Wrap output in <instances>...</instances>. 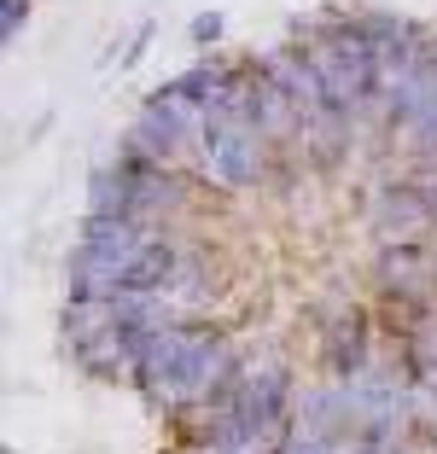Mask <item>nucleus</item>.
<instances>
[{
	"label": "nucleus",
	"mask_w": 437,
	"mask_h": 454,
	"mask_svg": "<svg viewBox=\"0 0 437 454\" xmlns=\"http://www.w3.org/2000/svg\"><path fill=\"white\" fill-rule=\"evenodd\" d=\"M245 373V349L227 338V326H163V333L140 338V361H134V390H140L163 419L181 426L187 414H199L211 396H222L234 379Z\"/></svg>",
	"instance_id": "nucleus-1"
},
{
	"label": "nucleus",
	"mask_w": 437,
	"mask_h": 454,
	"mask_svg": "<svg viewBox=\"0 0 437 454\" xmlns=\"http://www.w3.org/2000/svg\"><path fill=\"white\" fill-rule=\"evenodd\" d=\"M234 117H251L257 129L268 134V146H286V140H298V134H304L298 106H291L274 82L263 76V65H257V59H251V82H245V94H239V111H234Z\"/></svg>",
	"instance_id": "nucleus-6"
},
{
	"label": "nucleus",
	"mask_w": 437,
	"mask_h": 454,
	"mask_svg": "<svg viewBox=\"0 0 437 454\" xmlns=\"http://www.w3.org/2000/svg\"><path fill=\"white\" fill-rule=\"evenodd\" d=\"M268 169H274V146L251 117H216L199 146V163H193V175L216 192H257Z\"/></svg>",
	"instance_id": "nucleus-3"
},
{
	"label": "nucleus",
	"mask_w": 437,
	"mask_h": 454,
	"mask_svg": "<svg viewBox=\"0 0 437 454\" xmlns=\"http://www.w3.org/2000/svg\"><path fill=\"white\" fill-rule=\"evenodd\" d=\"M425 169H437V158H432V163H425Z\"/></svg>",
	"instance_id": "nucleus-10"
},
{
	"label": "nucleus",
	"mask_w": 437,
	"mask_h": 454,
	"mask_svg": "<svg viewBox=\"0 0 437 454\" xmlns=\"http://www.w3.org/2000/svg\"><path fill=\"white\" fill-rule=\"evenodd\" d=\"M257 65H263V76L298 106L304 129L321 122V117H332V99H327V88H321V76H315V59H309L304 47H274V53H263Z\"/></svg>",
	"instance_id": "nucleus-4"
},
{
	"label": "nucleus",
	"mask_w": 437,
	"mask_h": 454,
	"mask_svg": "<svg viewBox=\"0 0 437 454\" xmlns=\"http://www.w3.org/2000/svg\"><path fill=\"white\" fill-rule=\"evenodd\" d=\"M291 35H298V47H304L309 59H315V76H321V88H327V99H332L338 117H350V122L379 117L385 70H379V53L362 41L356 18L332 12V18H315V24H291Z\"/></svg>",
	"instance_id": "nucleus-2"
},
{
	"label": "nucleus",
	"mask_w": 437,
	"mask_h": 454,
	"mask_svg": "<svg viewBox=\"0 0 437 454\" xmlns=\"http://www.w3.org/2000/svg\"><path fill=\"white\" fill-rule=\"evenodd\" d=\"M321 367H327V379H356L373 367V326L362 303H345L338 321L321 326Z\"/></svg>",
	"instance_id": "nucleus-5"
},
{
	"label": "nucleus",
	"mask_w": 437,
	"mask_h": 454,
	"mask_svg": "<svg viewBox=\"0 0 437 454\" xmlns=\"http://www.w3.org/2000/svg\"><path fill=\"white\" fill-rule=\"evenodd\" d=\"M222 35H227L222 12H199L193 24H187V41H193V47H211V53H216V41H222Z\"/></svg>",
	"instance_id": "nucleus-8"
},
{
	"label": "nucleus",
	"mask_w": 437,
	"mask_h": 454,
	"mask_svg": "<svg viewBox=\"0 0 437 454\" xmlns=\"http://www.w3.org/2000/svg\"><path fill=\"white\" fill-rule=\"evenodd\" d=\"M24 24H29V0H0V41L6 47L24 35Z\"/></svg>",
	"instance_id": "nucleus-9"
},
{
	"label": "nucleus",
	"mask_w": 437,
	"mask_h": 454,
	"mask_svg": "<svg viewBox=\"0 0 437 454\" xmlns=\"http://www.w3.org/2000/svg\"><path fill=\"white\" fill-rule=\"evenodd\" d=\"M152 35H158V18H140V24L129 29V41H123V47H111L99 65H123V70H134V65L146 59V47H152Z\"/></svg>",
	"instance_id": "nucleus-7"
}]
</instances>
